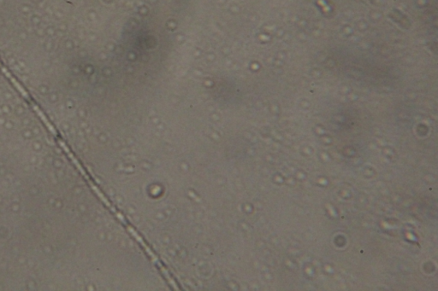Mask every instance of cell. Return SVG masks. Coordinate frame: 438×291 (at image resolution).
<instances>
[{
  "instance_id": "1",
  "label": "cell",
  "mask_w": 438,
  "mask_h": 291,
  "mask_svg": "<svg viewBox=\"0 0 438 291\" xmlns=\"http://www.w3.org/2000/svg\"><path fill=\"white\" fill-rule=\"evenodd\" d=\"M34 109L36 110V112L38 113L39 117H40V118L42 119L43 121H44V122H45V124H46V126L48 127V129L50 130V131H51L52 133H54V134H56L55 129L53 128V126H52V125L50 124V122H49L48 120H47L46 116H45V115H44V114H43L42 112H41V111L39 110V108L36 107V106H34Z\"/></svg>"
}]
</instances>
